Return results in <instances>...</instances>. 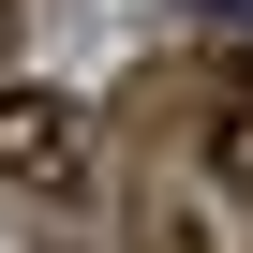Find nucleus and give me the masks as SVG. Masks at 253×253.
I'll return each mask as SVG.
<instances>
[{
  "label": "nucleus",
  "mask_w": 253,
  "mask_h": 253,
  "mask_svg": "<svg viewBox=\"0 0 253 253\" xmlns=\"http://www.w3.org/2000/svg\"><path fill=\"white\" fill-rule=\"evenodd\" d=\"M119 238H134V253H209V223H194V149H134Z\"/></svg>",
  "instance_id": "1"
},
{
  "label": "nucleus",
  "mask_w": 253,
  "mask_h": 253,
  "mask_svg": "<svg viewBox=\"0 0 253 253\" xmlns=\"http://www.w3.org/2000/svg\"><path fill=\"white\" fill-rule=\"evenodd\" d=\"M75 104L60 89H0V179H15V194H45V179H75Z\"/></svg>",
  "instance_id": "2"
},
{
  "label": "nucleus",
  "mask_w": 253,
  "mask_h": 253,
  "mask_svg": "<svg viewBox=\"0 0 253 253\" xmlns=\"http://www.w3.org/2000/svg\"><path fill=\"white\" fill-rule=\"evenodd\" d=\"M0 30H15V0H0Z\"/></svg>",
  "instance_id": "3"
}]
</instances>
